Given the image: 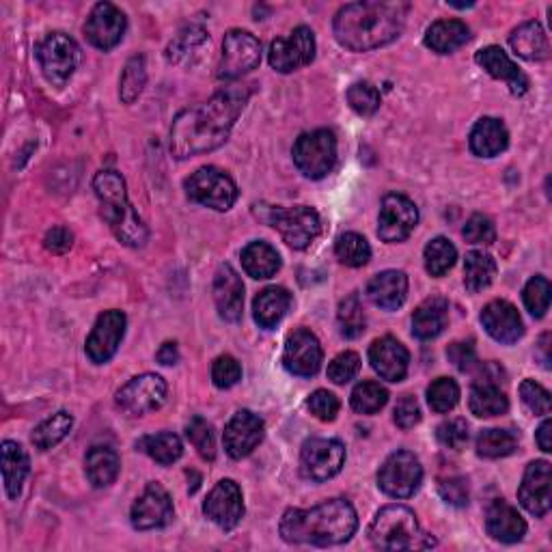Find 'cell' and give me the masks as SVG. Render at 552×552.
<instances>
[{
    "label": "cell",
    "instance_id": "6da1fadb",
    "mask_svg": "<svg viewBox=\"0 0 552 552\" xmlns=\"http://www.w3.org/2000/svg\"><path fill=\"white\" fill-rule=\"evenodd\" d=\"M248 98V87H227L207 102L179 113L171 128V154L177 160H186L225 145Z\"/></svg>",
    "mask_w": 552,
    "mask_h": 552
},
{
    "label": "cell",
    "instance_id": "7a4b0ae2",
    "mask_svg": "<svg viewBox=\"0 0 552 552\" xmlns=\"http://www.w3.org/2000/svg\"><path fill=\"white\" fill-rule=\"evenodd\" d=\"M406 3H352L337 11L333 31L339 44L352 52H369L391 44L404 31Z\"/></svg>",
    "mask_w": 552,
    "mask_h": 552
},
{
    "label": "cell",
    "instance_id": "3957f363",
    "mask_svg": "<svg viewBox=\"0 0 552 552\" xmlns=\"http://www.w3.org/2000/svg\"><path fill=\"white\" fill-rule=\"evenodd\" d=\"M279 529L287 544L337 546L352 540L358 516L350 501L333 499L311 509H287Z\"/></svg>",
    "mask_w": 552,
    "mask_h": 552
},
{
    "label": "cell",
    "instance_id": "277c9868",
    "mask_svg": "<svg viewBox=\"0 0 552 552\" xmlns=\"http://www.w3.org/2000/svg\"><path fill=\"white\" fill-rule=\"evenodd\" d=\"M93 190L100 199L102 216L117 240L130 248L145 246L149 231L128 199L126 179L117 171H100L93 177Z\"/></svg>",
    "mask_w": 552,
    "mask_h": 552
},
{
    "label": "cell",
    "instance_id": "5b68a950",
    "mask_svg": "<svg viewBox=\"0 0 552 552\" xmlns=\"http://www.w3.org/2000/svg\"><path fill=\"white\" fill-rule=\"evenodd\" d=\"M369 542L378 550H427L434 548V537L421 529L412 509L406 505H386L369 524Z\"/></svg>",
    "mask_w": 552,
    "mask_h": 552
},
{
    "label": "cell",
    "instance_id": "8992f818",
    "mask_svg": "<svg viewBox=\"0 0 552 552\" xmlns=\"http://www.w3.org/2000/svg\"><path fill=\"white\" fill-rule=\"evenodd\" d=\"M184 188L190 201L216 212H227L238 201L236 182L218 167H201L186 179Z\"/></svg>",
    "mask_w": 552,
    "mask_h": 552
},
{
    "label": "cell",
    "instance_id": "52a82bcc",
    "mask_svg": "<svg viewBox=\"0 0 552 552\" xmlns=\"http://www.w3.org/2000/svg\"><path fill=\"white\" fill-rule=\"evenodd\" d=\"M294 164L309 179H322L337 164V138L330 130L300 134L294 143Z\"/></svg>",
    "mask_w": 552,
    "mask_h": 552
},
{
    "label": "cell",
    "instance_id": "ba28073f",
    "mask_svg": "<svg viewBox=\"0 0 552 552\" xmlns=\"http://www.w3.org/2000/svg\"><path fill=\"white\" fill-rule=\"evenodd\" d=\"M37 61L48 82L63 87L74 76L82 61V52L76 41L65 33H50L37 46Z\"/></svg>",
    "mask_w": 552,
    "mask_h": 552
},
{
    "label": "cell",
    "instance_id": "9c48e42d",
    "mask_svg": "<svg viewBox=\"0 0 552 552\" xmlns=\"http://www.w3.org/2000/svg\"><path fill=\"white\" fill-rule=\"evenodd\" d=\"M270 225L281 233L285 244L296 251L311 246L322 233V218L309 205L272 207Z\"/></svg>",
    "mask_w": 552,
    "mask_h": 552
},
{
    "label": "cell",
    "instance_id": "30bf717a",
    "mask_svg": "<svg viewBox=\"0 0 552 552\" xmlns=\"http://www.w3.org/2000/svg\"><path fill=\"white\" fill-rule=\"evenodd\" d=\"M423 466L410 451H395L384 460L378 473V488L391 499H408L419 490Z\"/></svg>",
    "mask_w": 552,
    "mask_h": 552
},
{
    "label": "cell",
    "instance_id": "8fae6325",
    "mask_svg": "<svg viewBox=\"0 0 552 552\" xmlns=\"http://www.w3.org/2000/svg\"><path fill=\"white\" fill-rule=\"evenodd\" d=\"M261 63V44L259 39L248 33L233 29L225 35L223 41V59L218 65V78L220 80H238L246 74H251L253 69Z\"/></svg>",
    "mask_w": 552,
    "mask_h": 552
},
{
    "label": "cell",
    "instance_id": "7c38bea8",
    "mask_svg": "<svg viewBox=\"0 0 552 552\" xmlns=\"http://www.w3.org/2000/svg\"><path fill=\"white\" fill-rule=\"evenodd\" d=\"M345 447L335 438H311L300 451V473L309 481H328L341 473Z\"/></svg>",
    "mask_w": 552,
    "mask_h": 552
},
{
    "label": "cell",
    "instance_id": "4fadbf2b",
    "mask_svg": "<svg viewBox=\"0 0 552 552\" xmlns=\"http://www.w3.org/2000/svg\"><path fill=\"white\" fill-rule=\"evenodd\" d=\"M167 399V382L158 374H141L117 391V406L128 417H143L158 410Z\"/></svg>",
    "mask_w": 552,
    "mask_h": 552
},
{
    "label": "cell",
    "instance_id": "5bb4252c",
    "mask_svg": "<svg viewBox=\"0 0 552 552\" xmlns=\"http://www.w3.org/2000/svg\"><path fill=\"white\" fill-rule=\"evenodd\" d=\"M315 59V35L309 26H298L289 37H279L270 44L268 61L279 74H292Z\"/></svg>",
    "mask_w": 552,
    "mask_h": 552
},
{
    "label": "cell",
    "instance_id": "9a60e30c",
    "mask_svg": "<svg viewBox=\"0 0 552 552\" xmlns=\"http://www.w3.org/2000/svg\"><path fill=\"white\" fill-rule=\"evenodd\" d=\"M419 223V210L404 195H386L380 205L378 238L386 244H397L410 238Z\"/></svg>",
    "mask_w": 552,
    "mask_h": 552
},
{
    "label": "cell",
    "instance_id": "2e32d148",
    "mask_svg": "<svg viewBox=\"0 0 552 552\" xmlns=\"http://www.w3.org/2000/svg\"><path fill=\"white\" fill-rule=\"evenodd\" d=\"M175 518V509L169 492L160 483H147L143 494L138 496L132 505L130 520L132 527L138 531L162 529L171 524Z\"/></svg>",
    "mask_w": 552,
    "mask_h": 552
},
{
    "label": "cell",
    "instance_id": "e0dca14e",
    "mask_svg": "<svg viewBox=\"0 0 552 552\" xmlns=\"http://www.w3.org/2000/svg\"><path fill=\"white\" fill-rule=\"evenodd\" d=\"M322 358H324L322 343L311 333V330L298 328L287 337L283 365L289 374L300 378H311L320 371Z\"/></svg>",
    "mask_w": 552,
    "mask_h": 552
},
{
    "label": "cell",
    "instance_id": "ac0fdd59",
    "mask_svg": "<svg viewBox=\"0 0 552 552\" xmlns=\"http://www.w3.org/2000/svg\"><path fill=\"white\" fill-rule=\"evenodd\" d=\"M126 326H128L126 315L117 309L104 311L98 317V322H95L85 345L91 363L104 365L117 354L123 335H126Z\"/></svg>",
    "mask_w": 552,
    "mask_h": 552
},
{
    "label": "cell",
    "instance_id": "d6986e66",
    "mask_svg": "<svg viewBox=\"0 0 552 552\" xmlns=\"http://www.w3.org/2000/svg\"><path fill=\"white\" fill-rule=\"evenodd\" d=\"M203 514L223 531L236 529L244 516V499L238 483L233 479L218 481L212 492L207 494Z\"/></svg>",
    "mask_w": 552,
    "mask_h": 552
},
{
    "label": "cell",
    "instance_id": "ffe728a7",
    "mask_svg": "<svg viewBox=\"0 0 552 552\" xmlns=\"http://www.w3.org/2000/svg\"><path fill=\"white\" fill-rule=\"evenodd\" d=\"M128 20L126 13L113 3H98L87 18L85 35L91 41V46L98 50H113L126 35Z\"/></svg>",
    "mask_w": 552,
    "mask_h": 552
},
{
    "label": "cell",
    "instance_id": "44dd1931",
    "mask_svg": "<svg viewBox=\"0 0 552 552\" xmlns=\"http://www.w3.org/2000/svg\"><path fill=\"white\" fill-rule=\"evenodd\" d=\"M266 425L261 421L255 412L251 410H240L231 417V421L225 427L223 443L229 458L242 460L246 455H251L257 445L264 440Z\"/></svg>",
    "mask_w": 552,
    "mask_h": 552
},
{
    "label": "cell",
    "instance_id": "7402d4cb",
    "mask_svg": "<svg viewBox=\"0 0 552 552\" xmlns=\"http://www.w3.org/2000/svg\"><path fill=\"white\" fill-rule=\"evenodd\" d=\"M552 471L550 462L535 460L524 471L522 483L518 488V501L535 518H542L552 507V492H550Z\"/></svg>",
    "mask_w": 552,
    "mask_h": 552
},
{
    "label": "cell",
    "instance_id": "603a6c76",
    "mask_svg": "<svg viewBox=\"0 0 552 552\" xmlns=\"http://www.w3.org/2000/svg\"><path fill=\"white\" fill-rule=\"evenodd\" d=\"M369 363L386 382H402L408 374L410 354L402 341L395 337H380L369 348Z\"/></svg>",
    "mask_w": 552,
    "mask_h": 552
},
{
    "label": "cell",
    "instance_id": "cb8c5ba5",
    "mask_svg": "<svg viewBox=\"0 0 552 552\" xmlns=\"http://www.w3.org/2000/svg\"><path fill=\"white\" fill-rule=\"evenodd\" d=\"M481 324L486 333L499 343L512 345L524 335V324L518 309L507 300H492L481 311Z\"/></svg>",
    "mask_w": 552,
    "mask_h": 552
},
{
    "label": "cell",
    "instance_id": "d4e9b609",
    "mask_svg": "<svg viewBox=\"0 0 552 552\" xmlns=\"http://www.w3.org/2000/svg\"><path fill=\"white\" fill-rule=\"evenodd\" d=\"M214 302L225 322H240L244 313V285L240 274L229 264L220 266L214 276Z\"/></svg>",
    "mask_w": 552,
    "mask_h": 552
},
{
    "label": "cell",
    "instance_id": "484cf974",
    "mask_svg": "<svg viewBox=\"0 0 552 552\" xmlns=\"http://www.w3.org/2000/svg\"><path fill=\"white\" fill-rule=\"evenodd\" d=\"M486 531L496 542L516 544L527 533V522H524L514 505H509L503 499H496L488 505Z\"/></svg>",
    "mask_w": 552,
    "mask_h": 552
},
{
    "label": "cell",
    "instance_id": "4316f807",
    "mask_svg": "<svg viewBox=\"0 0 552 552\" xmlns=\"http://www.w3.org/2000/svg\"><path fill=\"white\" fill-rule=\"evenodd\" d=\"M475 61L486 69L492 78L503 80L514 95H524L529 91V78L520 72L518 65L507 57V52L503 48L499 46L481 48L475 54Z\"/></svg>",
    "mask_w": 552,
    "mask_h": 552
},
{
    "label": "cell",
    "instance_id": "83f0119b",
    "mask_svg": "<svg viewBox=\"0 0 552 552\" xmlns=\"http://www.w3.org/2000/svg\"><path fill=\"white\" fill-rule=\"evenodd\" d=\"M408 296V276L402 270H384L367 283V298L384 311H397Z\"/></svg>",
    "mask_w": 552,
    "mask_h": 552
},
{
    "label": "cell",
    "instance_id": "f1b7e54d",
    "mask_svg": "<svg viewBox=\"0 0 552 552\" xmlns=\"http://www.w3.org/2000/svg\"><path fill=\"white\" fill-rule=\"evenodd\" d=\"M449 322V302L445 298H427L412 313V335L421 341L436 339Z\"/></svg>",
    "mask_w": 552,
    "mask_h": 552
},
{
    "label": "cell",
    "instance_id": "f546056e",
    "mask_svg": "<svg viewBox=\"0 0 552 552\" xmlns=\"http://www.w3.org/2000/svg\"><path fill=\"white\" fill-rule=\"evenodd\" d=\"M471 151L479 158H494L503 154L509 145V132L505 123L494 117H483L471 132Z\"/></svg>",
    "mask_w": 552,
    "mask_h": 552
},
{
    "label": "cell",
    "instance_id": "4dcf8cb0",
    "mask_svg": "<svg viewBox=\"0 0 552 552\" xmlns=\"http://www.w3.org/2000/svg\"><path fill=\"white\" fill-rule=\"evenodd\" d=\"M509 46L518 57L527 61H546L550 57V41L540 22L529 20L520 24L514 33L509 35Z\"/></svg>",
    "mask_w": 552,
    "mask_h": 552
},
{
    "label": "cell",
    "instance_id": "1f68e13d",
    "mask_svg": "<svg viewBox=\"0 0 552 552\" xmlns=\"http://www.w3.org/2000/svg\"><path fill=\"white\" fill-rule=\"evenodd\" d=\"M289 307H292V294L287 292L285 287H266L255 296L253 300V315L255 322L261 328H274L276 324H281L283 317L287 315Z\"/></svg>",
    "mask_w": 552,
    "mask_h": 552
},
{
    "label": "cell",
    "instance_id": "d6a6232c",
    "mask_svg": "<svg viewBox=\"0 0 552 552\" xmlns=\"http://www.w3.org/2000/svg\"><path fill=\"white\" fill-rule=\"evenodd\" d=\"M471 39V29L462 20H438L425 33V46L436 54H451Z\"/></svg>",
    "mask_w": 552,
    "mask_h": 552
},
{
    "label": "cell",
    "instance_id": "836d02e7",
    "mask_svg": "<svg viewBox=\"0 0 552 552\" xmlns=\"http://www.w3.org/2000/svg\"><path fill=\"white\" fill-rule=\"evenodd\" d=\"M3 479H5V490L9 499H18L22 492V483L31 471V460L26 449L13 440H5L3 449Z\"/></svg>",
    "mask_w": 552,
    "mask_h": 552
},
{
    "label": "cell",
    "instance_id": "e575fe53",
    "mask_svg": "<svg viewBox=\"0 0 552 552\" xmlns=\"http://www.w3.org/2000/svg\"><path fill=\"white\" fill-rule=\"evenodd\" d=\"M468 408L479 419L501 417L509 410V399L499 389V384L492 382H473L471 395H468Z\"/></svg>",
    "mask_w": 552,
    "mask_h": 552
},
{
    "label": "cell",
    "instance_id": "d590c367",
    "mask_svg": "<svg viewBox=\"0 0 552 552\" xmlns=\"http://www.w3.org/2000/svg\"><path fill=\"white\" fill-rule=\"evenodd\" d=\"M121 468V460L115 449L110 447H91L85 458L87 479L95 488H106L115 483Z\"/></svg>",
    "mask_w": 552,
    "mask_h": 552
},
{
    "label": "cell",
    "instance_id": "8d00e7d4",
    "mask_svg": "<svg viewBox=\"0 0 552 552\" xmlns=\"http://www.w3.org/2000/svg\"><path fill=\"white\" fill-rule=\"evenodd\" d=\"M242 268L253 279H270L281 270V255L266 242H251L242 251Z\"/></svg>",
    "mask_w": 552,
    "mask_h": 552
},
{
    "label": "cell",
    "instance_id": "74e56055",
    "mask_svg": "<svg viewBox=\"0 0 552 552\" xmlns=\"http://www.w3.org/2000/svg\"><path fill=\"white\" fill-rule=\"evenodd\" d=\"M496 261L483 251H471L464 259V285L471 294H479L494 283Z\"/></svg>",
    "mask_w": 552,
    "mask_h": 552
},
{
    "label": "cell",
    "instance_id": "f35d334b",
    "mask_svg": "<svg viewBox=\"0 0 552 552\" xmlns=\"http://www.w3.org/2000/svg\"><path fill=\"white\" fill-rule=\"evenodd\" d=\"M136 449L143 451L145 455H149L151 460H156L162 466H169V464L177 462L179 458H182V453H184L182 440H179L177 434H171V432L145 436V438L138 440Z\"/></svg>",
    "mask_w": 552,
    "mask_h": 552
},
{
    "label": "cell",
    "instance_id": "ab89813d",
    "mask_svg": "<svg viewBox=\"0 0 552 552\" xmlns=\"http://www.w3.org/2000/svg\"><path fill=\"white\" fill-rule=\"evenodd\" d=\"M72 427H74V417L69 412L61 410L57 414H52L50 419L35 427V432L31 436L35 449L50 451L52 447H57L61 440L72 432Z\"/></svg>",
    "mask_w": 552,
    "mask_h": 552
},
{
    "label": "cell",
    "instance_id": "60d3db41",
    "mask_svg": "<svg viewBox=\"0 0 552 552\" xmlns=\"http://www.w3.org/2000/svg\"><path fill=\"white\" fill-rule=\"evenodd\" d=\"M518 449V436L509 430H483L477 436V453L481 458L488 460H499V458H507V455H512Z\"/></svg>",
    "mask_w": 552,
    "mask_h": 552
},
{
    "label": "cell",
    "instance_id": "b9f144b4",
    "mask_svg": "<svg viewBox=\"0 0 552 552\" xmlns=\"http://www.w3.org/2000/svg\"><path fill=\"white\" fill-rule=\"evenodd\" d=\"M335 255L343 266L361 268L371 259V246L363 236H358L354 231H348V233H341L337 238Z\"/></svg>",
    "mask_w": 552,
    "mask_h": 552
},
{
    "label": "cell",
    "instance_id": "7bdbcfd3",
    "mask_svg": "<svg viewBox=\"0 0 552 552\" xmlns=\"http://www.w3.org/2000/svg\"><path fill=\"white\" fill-rule=\"evenodd\" d=\"M386 402H389V391L380 382L371 380L356 384L350 395V404L358 414H376L386 406Z\"/></svg>",
    "mask_w": 552,
    "mask_h": 552
},
{
    "label": "cell",
    "instance_id": "ee69618b",
    "mask_svg": "<svg viewBox=\"0 0 552 552\" xmlns=\"http://www.w3.org/2000/svg\"><path fill=\"white\" fill-rule=\"evenodd\" d=\"M147 85V67L141 54H136L128 63L121 74L119 82V98L123 104H132L138 100V95L143 93Z\"/></svg>",
    "mask_w": 552,
    "mask_h": 552
},
{
    "label": "cell",
    "instance_id": "f6af8a7d",
    "mask_svg": "<svg viewBox=\"0 0 552 552\" xmlns=\"http://www.w3.org/2000/svg\"><path fill=\"white\" fill-rule=\"evenodd\" d=\"M337 320H339L341 335L345 339H358L365 333L367 320H365V311H363L358 294H350L348 298L341 300L339 311H337Z\"/></svg>",
    "mask_w": 552,
    "mask_h": 552
},
{
    "label": "cell",
    "instance_id": "bcb514c9",
    "mask_svg": "<svg viewBox=\"0 0 552 552\" xmlns=\"http://www.w3.org/2000/svg\"><path fill=\"white\" fill-rule=\"evenodd\" d=\"M425 270L432 276H445L453 266L455 259H458V251L447 238H434L430 244L425 246Z\"/></svg>",
    "mask_w": 552,
    "mask_h": 552
},
{
    "label": "cell",
    "instance_id": "7dc6e473",
    "mask_svg": "<svg viewBox=\"0 0 552 552\" xmlns=\"http://www.w3.org/2000/svg\"><path fill=\"white\" fill-rule=\"evenodd\" d=\"M460 402V386L451 378H438L427 386V404L438 414L451 412Z\"/></svg>",
    "mask_w": 552,
    "mask_h": 552
},
{
    "label": "cell",
    "instance_id": "c3c4849f",
    "mask_svg": "<svg viewBox=\"0 0 552 552\" xmlns=\"http://www.w3.org/2000/svg\"><path fill=\"white\" fill-rule=\"evenodd\" d=\"M186 438L190 440V445L197 449V453L205 462H212L216 458L214 430L205 419H201V417L190 419V423L186 425Z\"/></svg>",
    "mask_w": 552,
    "mask_h": 552
},
{
    "label": "cell",
    "instance_id": "681fc988",
    "mask_svg": "<svg viewBox=\"0 0 552 552\" xmlns=\"http://www.w3.org/2000/svg\"><path fill=\"white\" fill-rule=\"evenodd\" d=\"M348 104L356 115L371 117L378 113L380 108V93L376 87H371L369 82H356L348 89Z\"/></svg>",
    "mask_w": 552,
    "mask_h": 552
},
{
    "label": "cell",
    "instance_id": "f907efd6",
    "mask_svg": "<svg viewBox=\"0 0 552 552\" xmlns=\"http://www.w3.org/2000/svg\"><path fill=\"white\" fill-rule=\"evenodd\" d=\"M524 307L533 317H544L550 307V283L544 276H533L522 292Z\"/></svg>",
    "mask_w": 552,
    "mask_h": 552
},
{
    "label": "cell",
    "instance_id": "816d5d0a",
    "mask_svg": "<svg viewBox=\"0 0 552 552\" xmlns=\"http://www.w3.org/2000/svg\"><path fill=\"white\" fill-rule=\"evenodd\" d=\"M520 399H522V404L535 414V417H546V414H550V410H552L550 393L535 380H524L520 384Z\"/></svg>",
    "mask_w": 552,
    "mask_h": 552
},
{
    "label": "cell",
    "instance_id": "f5cc1de1",
    "mask_svg": "<svg viewBox=\"0 0 552 552\" xmlns=\"http://www.w3.org/2000/svg\"><path fill=\"white\" fill-rule=\"evenodd\" d=\"M358 371H361V356L356 352H341L328 365V378L335 384H348L358 376Z\"/></svg>",
    "mask_w": 552,
    "mask_h": 552
},
{
    "label": "cell",
    "instance_id": "db71d44e",
    "mask_svg": "<svg viewBox=\"0 0 552 552\" xmlns=\"http://www.w3.org/2000/svg\"><path fill=\"white\" fill-rule=\"evenodd\" d=\"M462 236L468 244H483L488 246L496 240V229L494 223L483 214H473L466 220V225L462 229Z\"/></svg>",
    "mask_w": 552,
    "mask_h": 552
},
{
    "label": "cell",
    "instance_id": "11a10c76",
    "mask_svg": "<svg viewBox=\"0 0 552 552\" xmlns=\"http://www.w3.org/2000/svg\"><path fill=\"white\" fill-rule=\"evenodd\" d=\"M436 440L443 447L460 451L468 443V423L464 419H449L438 425Z\"/></svg>",
    "mask_w": 552,
    "mask_h": 552
},
{
    "label": "cell",
    "instance_id": "9f6ffc18",
    "mask_svg": "<svg viewBox=\"0 0 552 552\" xmlns=\"http://www.w3.org/2000/svg\"><path fill=\"white\" fill-rule=\"evenodd\" d=\"M212 380L218 389H231L242 380V367L236 358L223 354L218 356L212 365Z\"/></svg>",
    "mask_w": 552,
    "mask_h": 552
},
{
    "label": "cell",
    "instance_id": "6f0895ef",
    "mask_svg": "<svg viewBox=\"0 0 552 552\" xmlns=\"http://www.w3.org/2000/svg\"><path fill=\"white\" fill-rule=\"evenodd\" d=\"M307 408L311 410V414H313L315 419H320L324 423H330V421L337 419L341 404H339L337 395L320 389V391L311 393V397L307 399Z\"/></svg>",
    "mask_w": 552,
    "mask_h": 552
},
{
    "label": "cell",
    "instance_id": "680465c9",
    "mask_svg": "<svg viewBox=\"0 0 552 552\" xmlns=\"http://www.w3.org/2000/svg\"><path fill=\"white\" fill-rule=\"evenodd\" d=\"M205 41V31L203 29H197V26H190V29L179 33V37L173 41V44L169 46L167 50V59L169 63H177L182 57H186V54L190 50H195L197 46H201Z\"/></svg>",
    "mask_w": 552,
    "mask_h": 552
},
{
    "label": "cell",
    "instance_id": "91938a15",
    "mask_svg": "<svg viewBox=\"0 0 552 552\" xmlns=\"http://www.w3.org/2000/svg\"><path fill=\"white\" fill-rule=\"evenodd\" d=\"M438 494L453 507L468 505V483L462 477H445L438 481Z\"/></svg>",
    "mask_w": 552,
    "mask_h": 552
},
{
    "label": "cell",
    "instance_id": "94428289",
    "mask_svg": "<svg viewBox=\"0 0 552 552\" xmlns=\"http://www.w3.org/2000/svg\"><path fill=\"white\" fill-rule=\"evenodd\" d=\"M395 423L402 427V430H412L414 425H419L421 421V406L417 402V397H412V395H404L402 399H399L395 410Z\"/></svg>",
    "mask_w": 552,
    "mask_h": 552
},
{
    "label": "cell",
    "instance_id": "6125c7cd",
    "mask_svg": "<svg viewBox=\"0 0 552 552\" xmlns=\"http://www.w3.org/2000/svg\"><path fill=\"white\" fill-rule=\"evenodd\" d=\"M447 358L453 363L455 369L460 371H468L473 369L477 363V350L473 341H455L449 345L447 350Z\"/></svg>",
    "mask_w": 552,
    "mask_h": 552
},
{
    "label": "cell",
    "instance_id": "be15d7a7",
    "mask_svg": "<svg viewBox=\"0 0 552 552\" xmlns=\"http://www.w3.org/2000/svg\"><path fill=\"white\" fill-rule=\"evenodd\" d=\"M44 246L54 255H63V253L69 251V248L74 246V233L69 231L67 227H54L46 233Z\"/></svg>",
    "mask_w": 552,
    "mask_h": 552
},
{
    "label": "cell",
    "instance_id": "e7e4bbea",
    "mask_svg": "<svg viewBox=\"0 0 552 552\" xmlns=\"http://www.w3.org/2000/svg\"><path fill=\"white\" fill-rule=\"evenodd\" d=\"M156 358H158V363H160V365H175V363L179 361V350H177V343H173V341L162 343V348L158 350Z\"/></svg>",
    "mask_w": 552,
    "mask_h": 552
},
{
    "label": "cell",
    "instance_id": "03108f58",
    "mask_svg": "<svg viewBox=\"0 0 552 552\" xmlns=\"http://www.w3.org/2000/svg\"><path fill=\"white\" fill-rule=\"evenodd\" d=\"M550 434H552V421L546 419V421L540 425V430H537V447H540L544 453H550V451H552Z\"/></svg>",
    "mask_w": 552,
    "mask_h": 552
},
{
    "label": "cell",
    "instance_id": "003e7915",
    "mask_svg": "<svg viewBox=\"0 0 552 552\" xmlns=\"http://www.w3.org/2000/svg\"><path fill=\"white\" fill-rule=\"evenodd\" d=\"M537 350H540V352H537V356L542 358L544 369H550V333L542 335L540 343H537Z\"/></svg>",
    "mask_w": 552,
    "mask_h": 552
}]
</instances>
